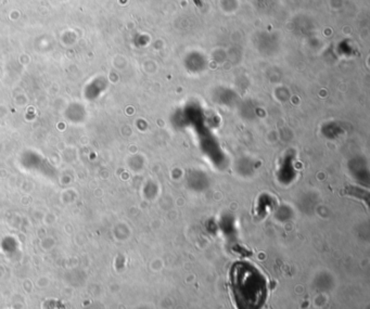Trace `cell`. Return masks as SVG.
I'll list each match as a JSON object with an SVG mask.
<instances>
[{
    "label": "cell",
    "mask_w": 370,
    "mask_h": 309,
    "mask_svg": "<svg viewBox=\"0 0 370 309\" xmlns=\"http://www.w3.org/2000/svg\"><path fill=\"white\" fill-rule=\"evenodd\" d=\"M229 287L238 309H262L267 299V280L253 264L237 262L229 271Z\"/></svg>",
    "instance_id": "obj_1"
}]
</instances>
